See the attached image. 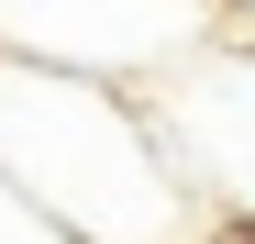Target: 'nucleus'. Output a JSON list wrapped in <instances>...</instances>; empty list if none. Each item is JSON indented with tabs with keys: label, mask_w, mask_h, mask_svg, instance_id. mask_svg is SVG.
I'll return each instance as SVG.
<instances>
[{
	"label": "nucleus",
	"mask_w": 255,
	"mask_h": 244,
	"mask_svg": "<svg viewBox=\"0 0 255 244\" xmlns=\"http://www.w3.org/2000/svg\"><path fill=\"white\" fill-rule=\"evenodd\" d=\"M0 178L67 244H200L211 211L166 167L144 89H100L67 67L0 56Z\"/></svg>",
	"instance_id": "f257e3e1"
},
{
	"label": "nucleus",
	"mask_w": 255,
	"mask_h": 244,
	"mask_svg": "<svg viewBox=\"0 0 255 244\" xmlns=\"http://www.w3.org/2000/svg\"><path fill=\"white\" fill-rule=\"evenodd\" d=\"M200 45H222V0H0V56L100 89H155Z\"/></svg>",
	"instance_id": "f03ea898"
},
{
	"label": "nucleus",
	"mask_w": 255,
	"mask_h": 244,
	"mask_svg": "<svg viewBox=\"0 0 255 244\" xmlns=\"http://www.w3.org/2000/svg\"><path fill=\"white\" fill-rule=\"evenodd\" d=\"M144 111H155V144L189 178V200L211 222L255 233V45H200L189 67H166L144 89Z\"/></svg>",
	"instance_id": "7ed1b4c3"
},
{
	"label": "nucleus",
	"mask_w": 255,
	"mask_h": 244,
	"mask_svg": "<svg viewBox=\"0 0 255 244\" xmlns=\"http://www.w3.org/2000/svg\"><path fill=\"white\" fill-rule=\"evenodd\" d=\"M0 244H67V233H56L45 211H33V200H22L11 178H0Z\"/></svg>",
	"instance_id": "20e7f679"
},
{
	"label": "nucleus",
	"mask_w": 255,
	"mask_h": 244,
	"mask_svg": "<svg viewBox=\"0 0 255 244\" xmlns=\"http://www.w3.org/2000/svg\"><path fill=\"white\" fill-rule=\"evenodd\" d=\"M200 244H255V233H233V222H211V233H200Z\"/></svg>",
	"instance_id": "39448f33"
}]
</instances>
